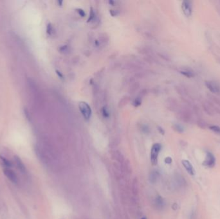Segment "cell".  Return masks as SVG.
Returning <instances> with one entry per match:
<instances>
[{"mask_svg": "<svg viewBox=\"0 0 220 219\" xmlns=\"http://www.w3.org/2000/svg\"><path fill=\"white\" fill-rule=\"evenodd\" d=\"M161 150V145L159 143L154 144L151 151V161L153 165H156L158 162V154Z\"/></svg>", "mask_w": 220, "mask_h": 219, "instance_id": "obj_1", "label": "cell"}, {"mask_svg": "<svg viewBox=\"0 0 220 219\" xmlns=\"http://www.w3.org/2000/svg\"><path fill=\"white\" fill-rule=\"evenodd\" d=\"M78 107H79V110L84 118L86 120H89L91 115H92V110H91L90 105L86 102H82L79 103Z\"/></svg>", "mask_w": 220, "mask_h": 219, "instance_id": "obj_2", "label": "cell"}, {"mask_svg": "<svg viewBox=\"0 0 220 219\" xmlns=\"http://www.w3.org/2000/svg\"><path fill=\"white\" fill-rule=\"evenodd\" d=\"M181 8L184 15L186 17H190L193 12L192 2L190 1H184L181 4Z\"/></svg>", "mask_w": 220, "mask_h": 219, "instance_id": "obj_3", "label": "cell"}, {"mask_svg": "<svg viewBox=\"0 0 220 219\" xmlns=\"http://www.w3.org/2000/svg\"><path fill=\"white\" fill-rule=\"evenodd\" d=\"M4 174L6 176L8 179L12 181L13 183H18V177L17 175L13 170H12L11 169L9 168H5L4 170Z\"/></svg>", "mask_w": 220, "mask_h": 219, "instance_id": "obj_4", "label": "cell"}, {"mask_svg": "<svg viewBox=\"0 0 220 219\" xmlns=\"http://www.w3.org/2000/svg\"><path fill=\"white\" fill-rule=\"evenodd\" d=\"M215 162H216V159L214 158V156L210 152H207V157L205 161L203 163V165L206 166V167H213L215 165Z\"/></svg>", "mask_w": 220, "mask_h": 219, "instance_id": "obj_5", "label": "cell"}, {"mask_svg": "<svg viewBox=\"0 0 220 219\" xmlns=\"http://www.w3.org/2000/svg\"><path fill=\"white\" fill-rule=\"evenodd\" d=\"M205 85L210 91H211L213 93H218L220 92V87L218 86V84L215 83L214 82L207 81L205 82Z\"/></svg>", "mask_w": 220, "mask_h": 219, "instance_id": "obj_6", "label": "cell"}, {"mask_svg": "<svg viewBox=\"0 0 220 219\" xmlns=\"http://www.w3.org/2000/svg\"><path fill=\"white\" fill-rule=\"evenodd\" d=\"M182 164H183L184 167L186 169L188 174L192 175V176H194L195 174V170H194L193 165L188 160H183L182 161Z\"/></svg>", "mask_w": 220, "mask_h": 219, "instance_id": "obj_7", "label": "cell"}, {"mask_svg": "<svg viewBox=\"0 0 220 219\" xmlns=\"http://www.w3.org/2000/svg\"><path fill=\"white\" fill-rule=\"evenodd\" d=\"M15 163H16L17 167L19 168V170H21L22 172H25V167L24 164L23 163V162L21 161V159L16 156V157H15Z\"/></svg>", "mask_w": 220, "mask_h": 219, "instance_id": "obj_8", "label": "cell"}, {"mask_svg": "<svg viewBox=\"0 0 220 219\" xmlns=\"http://www.w3.org/2000/svg\"><path fill=\"white\" fill-rule=\"evenodd\" d=\"M0 160H1V161L2 165L7 168H11V167H12V163L9 160H8V159H7L4 157H2V156H0Z\"/></svg>", "mask_w": 220, "mask_h": 219, "instance_id": "obj_9", "label": "cell"}, {"mask_svg": "<svg viewBox=\"0 0 220 219\" xmlns=\"http://www.w3.org/2000/svg\"><path fill=\"white\" fill-rule=\"evenodd\" d=\"M156 205L158 208H163V205H164V202H163V199L161 197H157L156 199Z\"/></svg>", "mask_w": 220, "mask_h": 219, "instance_id": "obj_10", "label": "cell"}, {"mask_svg": "<svg viewBox=\"0 0 220 219\" xmlns=\"http://www.w3.org/2000/svg\"><path fill=\"white\" fill-rule=\"evenodd\" d=\"M210 129L212 130H213L214 132H215L216 133L220 134V127L218 126H213L210 127Z\"/></svg>", "mask_w": 220, "mask_h": 219, "instance_id": "obj_11", "label": "cell"}, {"mask_svg": "<svg viewBox=\"0 0 220 219\" xmlns=\"http://www.w3.org/2000/svg\"><path fill=\"white\" fill-rule=\"evenodd\" d=\"M181 73L182 74H184L185 76H186L187 77H193V73H192V72L191 71H181Z\"/></svg>", "mask_w": 220, "mask_h": 219, "instance_id": "obj_12", "label": "cell"}, {"mask_svg": "<svg viewBox=\"0 0 220 219\" xmlns=\"http://www.w3.org/2000/svg\"><path fill=\"white\" fill-rule=\"evenodd\" d=\"M157 176L156 173H152L151 174V176H150V181H152V182H155L156 180Z\"/></svg>", "mask_w": 220, "mask_h": 219, "instance_id": "obj_13", "label": "cell"}, {"mask_svg": "<svg viewBox=\"0 0 220 219\" xmlns=\"http://www.w3.org/2000/svg\"><path fill=\"white\" fill-rule=\"evenodd\" d=\"M165 163H171L172 162V159H171V158H166L165 159Z\"/></svg>", "mask_w": 220, "mask_h": 219, "instance_id": "obj_14", "label": "cell"}, {"mask_svg": "<svg viewBox=\"0 0 220 219\" xmlns=\"http://www.w3.org/2000/svg\"><path fill=\"white\" fill-rule=\"evenodd\" d=\"M141 219H147L146 217H143L142 218H141Z\"/></svg>", "mask_w": 220, "mask_h": 219, "instance_id": "obj_15", "label": "cell"}]
</instances>
